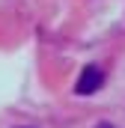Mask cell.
I'll return each mask as SVG.
<instances>
[{"label":"cell","mask_w":125,"mask_h":128,"mask_svg":"<svg viewBox=\"0 0 125 128\" xmlns=\"http://www.w3.org/2000/svg\"><path fill=\"white\" fill-rule=\"evenodd\" d=\"M101 84H104V72H101L98 66H86V68L80 72V78H78L74 92H78V96H92V92L101 90Z\"/></svg>","instance_id":"1"},{"label":"cell","mask_w":125,"mask_h":128,"mask_svg":"<svg viewBox=\"0 0 125 128\" xmlns=\"http://www.w3.org/2000/svg\"><path fill=\"white\" fill-rule=\"evenodd\" d=\"M95 128H113V125H110V122H98Z\"/></svg>","instance_id":"2"}]
</instances>
